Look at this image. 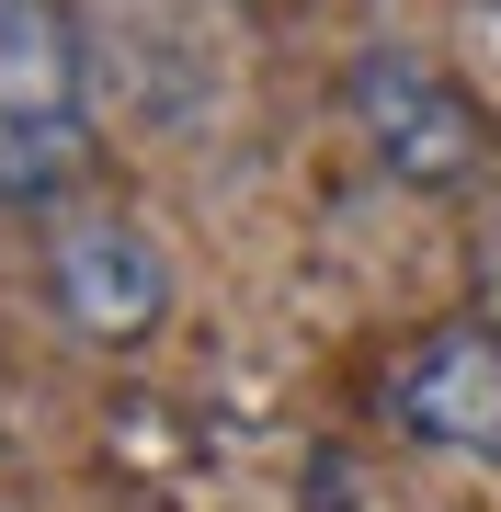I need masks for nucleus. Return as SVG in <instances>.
<instances>
[{
    "mask_svg": "<svg viewBox=\"0 0 501 512\" xmlns=\"http://www.w3.org/2000/svg\"><path fill=\"white\" fill-rule=\"evenodd\" d=\"M388 421L410 444H445V456H501V330L456 319L388 376Z\"/></svg>",
    "mask_w": 501,
    "mask_h": 512,
    "instance_id": "3",
    "label": "nucleus"
},
{
    "mask_svg": "<svg viewBox=\"0 0 501 512\" xmlns=\"http://www.w3.org/2000/svg\"><path fill=\"white\" fill-rule=\"evenodd\" d=\"M57 308H69L80 342H149L160 308H171V262L149 228L126 217H80L57 228Z\"/></svg>",
    "mask_w": 501,
    "mask_h": 512,
    "instance_id": "4",
    "label": "nucleus"
},
{
    "mask_svg": "<svg viewBox=\"0 0 501 512\" xmlns=\"http://www.w3.org/2000/svg\"><path fill=\"white\" fill-rule=\"evenodd\" d=\"M92 160L80 148V46L46 0H0V194L46 205L69 171Z\"/></svg>",
    "mask_w": 501,
    "mask_h": 512,
    "instance_id": "1",
    "label": "nucleus"
},
{
    "mask_svg": "<svg viewBox=\"0 0 501 512\" xmlns=\"http://www.w3.org/2000/svg\"><path fill=\"white\" fill-rule=\"evenodd\" d=\"M479 12H501V0H479Z\"/></svg>",
    "mask_w": 501,
    "mask_h": 512,
    "instance_id": "5",
    "label": "nucleus"
},
{
    "mask_svg": "<svg viewBox=\"0 0 501 512\" xmlns=\"http://www.w3.org/2000/svg\"><path fill=\"white\" fill-rule=\"evenodd\" d=\"M342 92H353V126L376 137V160H388L399 183H467V171H479V103H467L433 57L365 46Z\"/></svg>",
    "mask_w": 501,
    "mask_h": 512,
    "instance_id": "2",
    "label": "nucleus"
}]
</instances>
